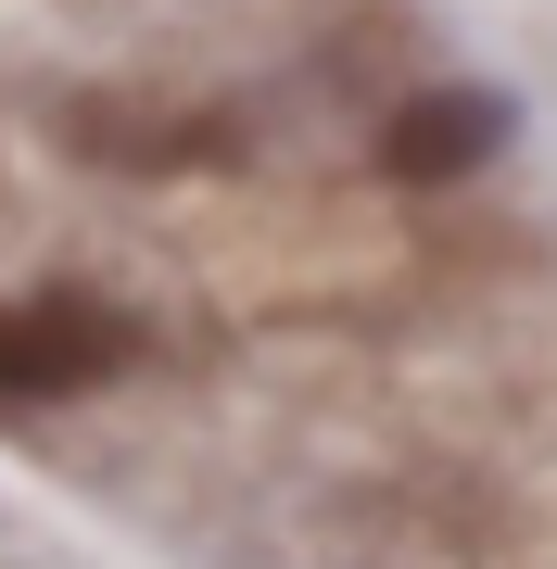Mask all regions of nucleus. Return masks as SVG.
<instances>
[{"label":"nucleus","instance_id":"f257e3e1","mask_svg":"<svg viewBox=\"0 0 557 569\" xmlns=\"http://www.w3.org/2000/svg\"><path fill=\"white\" fill-rule=\"evenodd\" d=\"M115 367H140V317H115L102 291L0 305V406H63V392H102Z\"/></svg>","mask_w":557,"mask_h":569},{"label":"nucleus","instance_id":"f03ea898","mask_svg":"<svg viewBox=\"0 0 557 569\" xmlns=\"http://www.w3.org/2000/svg\"><path fill=\"white\" fill-rule=\"evenodd\" d=\"M495 140H507V102H495V89H418V102L380 127V164L431 190V178H469Z\"/></svg>","mask_w":557,"mask_h":569}]
</instances>
